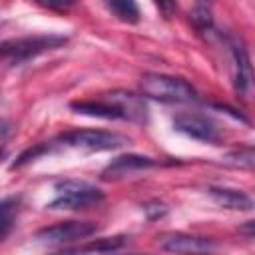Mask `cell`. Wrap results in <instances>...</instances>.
<instances>
[{
    "label": "cell",
    "mask_w": 255,
    "mask_h": 255,
    "mask_svg": "<svg viewBox=\"0 0 255 255\" xmlns=\"http://www.w3.org/2000/svg\"><path fill=\"white\" fill-rule=\"evenodd\" d=\"M68 42L62 34H34V36H22V38H10L0 42V58L8 64L16 66L22 62H28L40 54H46L50 50H56Z\"/></svg>",
    "instance_id": "obj_1"
},
{
    "label": "cell",
    "mask_w": 255,
    "mask_h": 255,
    "mask_svg": "<svg viewBox=\"0 0 255 255\" xmlns=\"http://www.w3.org/2000/svg\"><path fill=\"white\" fill-rule=\"evenodd\" d=\"M139 90L145 98L163 102V104H187L197 98L195 88L175 76L167 74H143L139 82Z\"/></svg>",
    "instance_id": "obj_2"
},
{
    "label": "cell",
    "mask_w": 255,
    "mask_h": 255,
    "mask_svg": "<svg viewBox=\"0 0 255 255\" xmlns=\"http://www.w3.org/2000/svg\"><path fill=\"white\" fill-rule=\"evenodd\" d=\"M56 197L48 209H86L104 201V191L82 179H64L54 185Z\"/></svg>",
    "instance_id": "obj_3"
},
{
    "label": "cell",
    "mask_w": 255,
    "mask_h": 255,
    "mask_svg": "<svg viewBox=\"0 0 255 255\" xmlns=\"http://www.w3.org/2000/svg\"><path fill=\"white\" fill-rule=\"evenodd\" d=\"M62 145L84 149V151H110L126 145L129 139L116 131H104V129H72L58 137Z\"/></svg>",
    "instance_id": "obj_4"
},
{
    "label": "cell",
    "mask_w": 255,
    "mask_h": 255,
    "mask_svg": "<svg viewBox=\"0 0 255 255\" xmlns=\"http://www.w3.org/2000/svg\"><path fill=\"white\" fill-rule=\"evenodd\" d=\"M173 124V129L191 137V139H197V141H205V143H217L221 139V129L219 126L207 118V116H201V114H193V112H181L177 116H173L171 120Z\"/></svg>",
    "instance_id": "obj_5"
},
{
    "label": "cell",
    "mask_w": 255,
    "mask_h": 255,
    "mask_svg": "<svg viewBox=\"0 0 255 255\" xmlns=\"http://www.w3.org/2000/svg\"><path fill=\"white\" fill-rule=\"evenodd\" d=\"M98 233V223L94 221H60L48 225L36 233V241L40 243H70L78 239H88Z\"/></svg>",
    "instance_id": "obj_6"
},
{
    "label": "cell",
    "mask_w": 255,
    "mask_h": 255,
    "mask_svg": "<svg viewBox=\"0 0 255 255\" xmlns=\"http://www.w3.org/2000/svg\"><path fill=\"white\" fill-rule=\"evenodd\" d=\"M157 243L163 251L169 253H181V255H191V253H205L211 247H215L213 239L209 237H197L189 233H163L157 237Z\"/></svg>",
    "instance_id": "obj_7"
},
{
    "label": "cell",
    "mask_w": 255,
    "mask_h": 255,
    "mask_svg": "<svg viewBox=\"0 0 255 255\" xmlns=\"http://www.w3.org/2000/svg\"><path fill=\"white\" fill-rule=\"evenodd\" d=\"M159 165L157 159L147 157V155H137V153H126V155H118L116 159H112L106 169L102 171L104 179H116L122 175H129L133 171H141V169H149Z\"/></svg>",
    "instance_id": "obj_8"
},
{
    "label": "cell",
    "mask_w": 255,
    "mask_h": 255,
    "mask_svg": "<svg viewBox=\"0 0 255 255\" xmlns=\"http://www.w3.org/2000/svg\"><path fill=\"white\" fill-rule=\"evenodd\" d=\"M70 108L76 114L92 116V118H104V120H124L120 108L110 98V94H102L96 100H76L70 104Z\"/></svg>",
    "instance_id": "obj_9"
},
{
    "label": "cell",
    "mask_w": 255,
    "mask_h": 255,
    "mask_svg": "<svg viewBox=\"0 0 255 255\" xmlns=\"http://www.w3.org/2000/svg\"><path fill=\"white\" fill-rule=\"evenodd\" d=\"M110 98L120 108L124 120L133 122V124H145L147 122V106H145L141 96H137L133 92L116 90V92H110Z\"/></svg>",
    "instance_id": "obj_10"
},
{
    "label": "cell",
    "mask_w": 255,
    "mask_h": 255,
    "mask_svg": "<svg viewBox=\"0 0 255 255\" xmlns=\"http://www.w3.org/2000/svg\"><path fill=\"white\" fill-rule=\"evenodd\" d=\"M207 193L211 195V199L225 207V209H233V211H251L253 209V199L241 191V189H233V187H209Z\"/></svg>",
    "instance_id": "obj_11"
},
{
    "label": "cell",
    "mask_w": 255,
    "mask_h": 255,
    "mask_svg": "<svg viewBox=\"0 0 255 255\" xmlns=\"http://www.w3.org/2000/svg\"><path fill=\"white\" fill-rule=\"evenodd\" d=\"M231 58H233V86L237 94H245L251 84V62L243 44H231Z\"/></svg>",
    "instance_id": "obj_12"
},
{
    "label": "cell",
    "mask_w": 255,
    "mask_h": 255,
    "mask_svg": "<svg viewBox=\"0 0 255 255\" xmlns=\"http://www.w3.org/2000/svg\"><path fill=\"white\" fill-rule=\"evenodd\" d=\"M18 211H20V197L10 195L0 199V241H4L14 229Z\"/></svg>",
    "instance_id": "obj_13"
},
{
    "label": "cell",
    "mask_w": 255,
    "mask_h": 255,
    "mask_svg": "<svg viewBox=\"0 0 255 255\" xmlns=\"http://www.w3.org/2000/svg\"><path fill=\"white\" fill-rule=\"evenodd\" d=\"M106 8L122 22L135 24L139 20V6L131 0H112V2H106Z\"/></svg>",
    "instance_id": "obj_14"
},
{
    "label": "cell",
    "mask_w": 255,
    "mask_h": 255,
    "mask_svg": "<svg viewBox=\"0 0 255 255\" xmlns=\"http://www.w3.org/2000/svg\"><path fill=\"white\" fill-rule=\"evenodd\" d=\"M223 161L227 165H233V167H245V169H251L253 167V147H241L237 151H231L223 157Z\"/></svg>",
    "instance_id": "obj_15"
},
{
    "label": "cell",
    "mask_w": 255,
    "mask_h": 255,
    "mask_svg": "<svg viewBox=\"0 0 255 255\" xmlns=\"http://www.w3.org/2000/svg\"><path fill=\"white\" fill-rule=\"evenodd\" d=\"M189 18H191V22L199 28V30H207V28H211V8L207 6V4H195L193 8H191V12H189Z\"/></svg>",
    "instance_id": "obj_16"
},
{
    "label": "cell",
    "mask_w": 255,
    "mask_h": 255,
    "mask_svg": "<svg viewBox=\"0 0 255 255\" xmlns=\"http://www.w3.org/2000/svg\"><path fill=\"white\" fill-rule=\"evenodd\" d=\"M52 149V145L50 143H36L34 147H28L26 151H22L20 153V157L12 163V169L14 167H22L24 163H28V161H32V159H36V157H40V155H44V153H48Z\"/></svg>",
    "instance_id": "obj_17"
},
{
    "label": "cell",
    "mask_w": 255,
    "mask_h": 255,
    "mask_svg": "<svg viewBox=\"0 0 255 255\" xmlns=\"http://www.w3.org/2000/svg\"><path fill=\"white\" fill-rule=\"evenodd\" d=\"M143 213L149 217V219H157V217H163L167 213V207L159 201H149L143 205Z\"/></svg>",
    "instance_id": "obj_18"
},
{
    "label": "cell",
    "mask_w": 255,
    "mask_h": 255,
    "mask_svg": "<svg viewBox=\"0 0 255 255\" xmlns=\"http://www.w3.org/2000/svg\"><path fill=\"white\" fill-rule=\"evenodd\" d=\"M12 131H14V126H12L8 120L0 118V157L4 155V147H6V143H8L10 135H12Z\"/></svg>",
    "instance_id": "obj_19"
},
{
    "label": "cell",
    "mask_w": 255,
    "mask_h": 255,
    "mask_svg": "<svg viewBox=\"0 0 255 255\" xmlns=\"http://www.w3.org/2000/svg\"><path fill=\"white\" fill-rule=\"evenodd\" d=\"M191 255H207V253H191Z\"/></svg>",
    "instance_id": "obj_20"
},
{
    "label": "cell",
    "mask_w": 255,
    "mask_h": 255,
    "mask_svg": "<svg viewBox=\"0 0 255 255\" xmlns=\"http://www.w3.org/2000/svg\"><path fill=\"white\" fill-rule=\"evenodd\" d=\"M124 255H137V253H124Z\"/></svg>",
    "instance_id": "obj_21"
}]
</instances>
